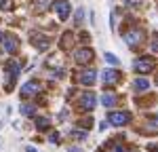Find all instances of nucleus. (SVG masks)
Segmentation results:
<instances>
[{"mask_svg":"<svg viewBox=\"0 0 158 152\" xmlns=\"http://www.w3.org/2000/svg\"><path fill=\"white\" fill-rule=\"evenodd\" d=\"M101 78H103L106 85H116L120 80V72L118 70H103L101 72Z\"/></svg>","mask_w":158,"mask_h":152,"instance_id":"nucleus-9","label":"nucleus"},{"mask_svg":"<svg viewBox=\"0 0 158 152\" xmlns=\"http://www.w3.org/2000/svg\"><path fill=\"white\" fill-rule=\"evenodd\" d=\"M53 11L57 13V17H59L61 21H65L68 15H70V2L68 0H55L53 2Z\"/></svg>","mask_w":158,"mask_h":152,"instance_id":"nucleus-6","label":"nucleus"},{"mask_svg":"<svg viewBox=\"0 0 158 152\" xmlns=\"http://www.w3.org/2000/svg\"><path fill=\"white\" fill-rule=\"evenodd\" d=\"M95 80H97V72H95V70H85V72L80 74V78H78V82H80V85H86V87H93Z\"/></svg>","mask_w":158,"mask_h":152,"instance_id":"nucleus-7","label":"nucleus"},{"mask_svg":"<svg viewBox=\"0 0 158 152\" xmlns=\"http://www.w3.org/2000/svg\"><path fill=\"white\" fill-rule=\"evenodd\" d=\"M19 49V40H17V38L15 36H6L4 38V51H6V53H15V51Z\"/></svg>","mask_w":158,"mask_h":152,"instance_id":"nucleus-10","label":"nucleus"},{"mask_svg":"<svg viewBox=\"0 0 158 152\" xmlns=\"http://www.w3.org/2000/svg\"><path fill=\"white\" fill-rule=\"evenodd\" d=\"M156 87H158V76H156Z\"/></svg>","mask_w":158,"mask_h":152,"instance_id":"nucleus-24","label":"nucleus"},{"mask_svg":"<svg viewBox=\"0 0 158 152\" xmlns=\"http://www.w3.org/2000/svg\"><path fill=\"white\" fill-rule=\"evenodd\" d=\"M82 17H85V11H82V9H78V11H76V21L80 23V21H82Z\"/></svg>","mask_w":158,"mask_h":152,"instance_id":"nucleus-18","label":"nucleus"},{"mask_svg":"<svg viewBox=\"0 0 158 152\" xmlns=\"http://www.w3.org/2000/svg\"><path fill=\"white\" fill-rule=\"evenodd\" d=\"M116 95H112V93H103V97H101V103L106 106V108H114L116 106Z\"/></svg>","mask_w":158,"mask_h":152,"instance_id":"nucleus-11","label":"nucleus"},{"mask_svg":"<svg viewBox=\"0 0 158 152\" xmlns=\"http://www.w3.org/2000/svg\"><path fill=\"white\" fill-rule=\"evenodd\" d=\"M68 152H80V150H78V148H70Z\"/></svg>","mask_w":158,"mask_h":152,"instance_id":"nucleus-23","label":"nucleus"},{"mask_svg":"<svg viewBox=\"0 0 158 152\" xmlns=\"http://www.w3.org/2000/svg\"><path fill=\"white\" fill-rule=\"evenodd\" d=\"M152 51H154V53H158V38H154V40H152Z\"/></svg>","mask_w":158,"mask_h":152,"instance_id":"nucleus-19","label":"nucleus"},{"mask_svg":"<svg viewBox=\"0 0 158 152\" xmlns=\"http://www.w3.org/2000/svg\"><path fill=\"white\" fill-rule=\"evenodd\" d=\"M21 116H34L36 114V106H32V103H21Z\"/></svg>","mask_w":158,"mask_h":152,"instance_id":"nucleus-13","label":"nucleus"},{"mask_svg":"<svg viewBox=\"0 0 158 152\" xmlns=\"http://www.w3.org/2000/svg\"><path fill=\"white\" fill-rule=\"evenodd\" d=\"M59 139V133H51V141H57Z\"/></svg>","mask_w":158,"mask_h":152,"instance_id":"nucleus-20","label":"nucleus"},{"mask_svg":"<svg viewBox=\"0 0 158 152\" xmlns=\"http://www.w3.org/2000/svg\"><path fill=\"white\" fill-rule=\"evenodd\" d=\"M103 57H106V61L112 63V65H118V57L114 55V53H103Z\"/></svg>","mask_w":158,"mask_h":152,"instance_id":"nucleus-15","label":"nucleus"},{"mask_svg":"<svg viewBox=\"0 0 158 152\" xmlns=\"http://www.w3.org/2000/svg\"><path fill=\"white\" fill-rule=\"evenodd\" d=\"M36 127L38 129H49L51 127V118L49 116H38L36 118Z\"/></svg>","mask_w":158,"mask_h":152,"instance_id":"nucleus-14","label":"nucleus"},{"mask_svg":"<svg viewBox=\"0 0 158 152\" xmlns=\"http://www.w3.org/2000/svg\"><path fill=\"white\" fill-rule=\"evenodd\" d=\"M114 152H127V150H124L122 146H116V148H114Z\"/></svg>","mask_w":158,"mask_h":152,"instance_id":"nucleus-21","label":"nucleus"},{"mask_svg":"<svg viewBox=\"0 0 158 152\" xmlns=\"http://www.w3.org/2000/svg\"><path fill=\"white\" fill-rule=\"evenodd\" d=\"M124 40H127L129 47H137V44L143 40V30H141V27H133V30H129V32L124 34Z\"/></svg>","mask_w":158,"mask_h":152,"instance_id":"nucleus-4","label":"nucleus"},{"mask_svg":"<svg viewBox=\"0 0 158 152\" xmlns=\"http://www.w3.org/2000/svg\"><path fill=\"white\" fill-rule=\"evenodd\" d=\"M95 103H97V97H95V93H91V91H85V93L80 95V99H78V108H80L82 112H89V110H93V108H95Z\"/></svg>","mask_w":158,"mask_h":152,"instance_id":"nucleus-3","label":"nucleus"},{"mask_svg":"<svg viewBox=\"0 0 158 152\" xmlns=\"http://www.w3.org/2000/svg\"><path fill=\"white\" fill-rule=\"evenodd\" d=\"M25 152H36V150H34L32 146H27V148H25Z\"/></svg>","mask_w":158,"mask_h":152,"instance_id":"nucleus-22","label":"nucleus"},{"mask_svg":"<svg viewBox=\"0 0 158 152\" xmlns=\"http://www.w3.org/2000/svg\"><path fill=\"white\" fill-rule=\"evenodd\" d=\"M133 87H135V91H148V87H150V82H148L143 76H139L137 80L133 82Z\"/></svg>","mask_w":158,"mask_h":152,"instance_id":"nucleus-12","label":"nucleus"},{"mask_svg":"<svg viewBox=\"0 0 158 152\" xmlns=\"http://www.w3.org/2000/svg\"><path fill=\"white\" fill-rule=\"evenodd\" d=\"M108 123L112 127H124L127 123H131V114L124 110H112L108 112Z\"/></svg>","mask_w":158,"mask_h":152,"instance_id":"nucleus-1","label":"nucleus"},{"mask_svg":"<svg viewBox=\"0 0 158 152\" xmlns=\"http://www.w3.org/2000/svg\"><path fill=\"white\" fill-rule=\"evenodd\" d=\"M72 137L74 139H85L86 133H85V131H78V129H72Z\"/></svg>","mask_w":158,"mask_h":152,"instance_id":"nucleus-17","label":"nucleus"},{"mask_svg":"<svg viewBox=\"0 0 158 152\" xmlns=\"http://www.w3.org/2000/svg\"><path fill=\"white\" fill-rule=\"evenodd\" d=\"M0 40H2V32H0Z\"/></svg>","mask_w":158,"mask_h":152,"instance_id":"nucleus-25","label":"nucleus"},{"mask_svg":"<svg viewBox=\"0 0 158 152\" xmlns=\"http://www.w3.org/2000/svg\"><path fill=\"white\" fill-rule=\"evenodd\" d=\"M156 68V61L152 59V57H137L133 61V70L137 74H148V72H152Z\"/></svg>","mask_w":158,"mask_h":152,"instance_id":"nucleus-2","label":"nucleus"},{"mask_svg":"<svg viewBox=\"0 0 158 152\" xmlns=\"http://www.w3.org/2000/svg\"><path fill=\"white\" fill-rule=\"evenodd\" d=\"M40 91H42V85L38 80H27L23 87H21V97H34Z\"/></svg>","mask_w":158,"mask_h":152,"instance_id":"nucleus-5","label":"nucleus"},{"mask_svg":"<svg viewBox=\"0 0 158 152\" xmlns=\"http://www.w3.org/2000/svg\"><path fill=\"white\" fill-rule=\"evenodd\" d=\"M74 59L78 63H89L93 59V49H78L74 51Z\"/></svg>","mask_w":158,"mask_h":152,"instance_id":"nucleus-8","label":"nucleus"},{"mask_svg":"<svg viewBox=\"0 0 158 152\" xmlns=\"http://www.w3.org/2000/svg\"><path fill=\"white\" fill-rule=\"evenodd\" d=\"M141 2H143V0H124V4H127L129 9H137V6H141Z\"/></svg>","mask_w":158,"mask_h":152,"instance_id":"nucleus-16","label":"nucleus"}]
</instances>
